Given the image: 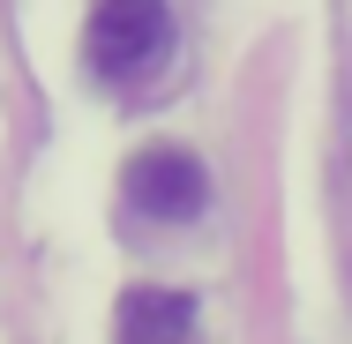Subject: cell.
Segmentation results:
<instances>
[{
	"label": "cell",
	"instance_id": "3",
	"mask_svg": "<svg viewBox=\"0 0 352 344\" xmlns=\"http://www.w3.org/2000/svg\"><path fill=\"white\" fill-rule=\"evenodd\" d=\"M113 344H203L195 337V299L165 292V284H135L113 307Z\"/></svg>",
	"mask_w": 352,
	"mask_h": 344
},
{
	"label": "cell",
	"instance_id": "1",
	"mask_svg": "<svg viewBox=\"0 0 352 344\" xmlns=\"http://www.w3.org/2000/svg\"><path fill=\"white\" fill-rule=\"evenodd\" d=\"M173 53V8L165 0H98L90 8V30H82V60L98 82L113 90H135L165 68Z\"/></svg>",
	"mask_w": 352,
	"mask_h": 344
},
{
	"label": "cell",
	"instance_id": "2",
	"mask_svg": "<svg viewBox=\"0 0 352 344\" xmlns=\"http://www.w3.org/2000/svg\"><path fill=\"white\" fill-rule=\"evenodd\" d=\"M120 203L135 209V217H150V225H188V217H203V203H210V172H203L195 150L150 142L120 172Z\"/></svg>",
	"mask_w": 352,
	"mask_h": 344
}]
</instances>
